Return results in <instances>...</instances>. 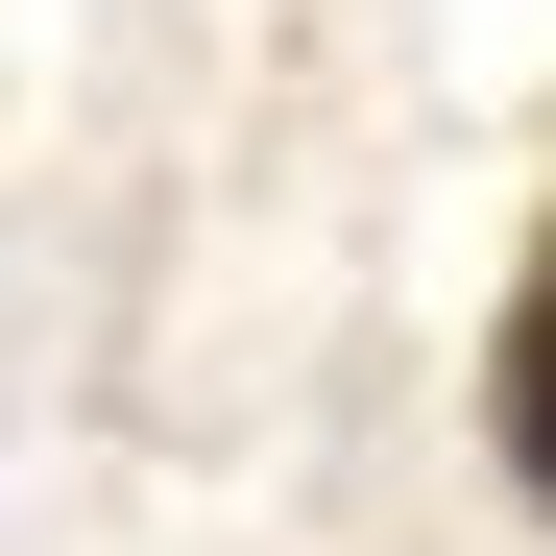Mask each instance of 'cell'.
Returning <instances> with one entry per match:
<instances>
[{"mask_svg": "<svg viewBox=\"0 0 556 556\" xmlns=\"http://www.w3.org/2000/svg\"><path fill=\"white\" fill-rule=\"evenodd\" d=\"M484 412H508V484L556 508V218H532V291H508V363H484Z\"/></svg>", "mask_w": 556, "mask_h": 556, "instance_id": "obj_1", "label": "cell"}]
</instances>
